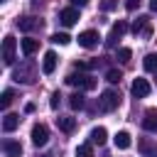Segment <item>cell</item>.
<instances>
[{
	"mask_svg": "<svg viewBox=\"0 0 157 157\" xmlns=\"http://www.w3.org/2000/svg\"><path fill=\"white\" fill-rule=\"evenodd\" d=\"M52 42H54V44H69L71 37H69L66 32H56V34H52Z\"/></svg>",
	"mask_w": 157,
	"mask_h": 157,
	"instance_id": "obj_26",
	"label": "cell"
},
{
	"mask_svg": "<svg viewBox=\"0 0 157 157\" xmlns=\"http://www.w3.org/2000/svg\"><path fill=\"white\" fill-rule=\"evenodd\" d=\"M71 2H74V5H78V7H83V5L88 2V0H71Z\"/></svg>",
	"mask_w": 157,
	"mask_h": 157,
	"instance_id": "obj_31",
	"label": "cell"
},
{
	"mask_svg": "<svg viewBox=\"0 0 157 157\" xmlns=\"http://www.w3.org/2000/svg\"><path fill=\"white\" fill-rule=\"evenodd\" d=\"M2 2H5V0H2Z\"/></svg>",
	"mask_w": 157,
	"mask_h": 157,
	"instance_id": "obj_33",
	"label": "cell"
},
{
	"mask_svg": "<svg viewBox=\"0 0 157 157\" xmlns=\"http://www.w3.org/2000/svg\"><path fill=\"white\" fill-rule=\"evenodd\" d=\"M150 10H155V12H157V0H150Z\"/></svg>",
	"mask_w": 157,
	"mask_h": 157,
	"instance_id": "obj_32",
	"label": "cell"
},
{
	"mask_svg": "<svg viewBox=\"0 0 157 157\" xmlns=\"http://www.w3.org/2000/svg\"><path fill=\"white\" fill-rule=\"evenodd\" d=\"M142 128H145L147 132H157V110H155V108L145 110V118H142Z\"/></svg>",
	"mask_w": 157,
	"mask_h": 157,
	"instance_id": "obj_12",
	"label": "cell"
},
{
	"mask_svg": "<svg viewBox=\"0 0 157 157\" xmlns=\"http://www.w3.org/2000/svg\"><path fill=\"white\" fill-rule=\"evenodd\" d=\"M76 39H78V47H83V49H93V47L98 44V39H101V37H98V32H96V29H86V32H81Z\"/></svg>",
	"mask_w": 157,
	"mask_h": 157,
	"instance_id": "obj_7",
	"label": "cell"
},
{
	"mask_svg": "<svg viewBox=\"0 0 157 157\" xmlns=\"http://www.w3.org/2000/svg\"><path fill=\"white\" fill-rule=\"evenodd\" d=\"M142 66H145V71L157 74V54H147V56H145V61H142Z\"/></svg>",
	"mask_w": 157,
	"mask_h": 157,
	"instance_id": "obj_23",
	"label": "cell"
},
{
	"mask_svg": "<svg viewBox=\"0 0 157 157\" xmlns=\"http://www.w3.org/2000/svg\"><path fill=\"white\" fill-rule=\"evenodd\" d=\"M2 152L7 157H20L22 155V145L17 140H2Z\"/></svg>",
	"mask_w": 157,
	"mask_h": 157,
	"instance_id": "obj_13",
	"label": "cell"
},
{
	"mask_svg": "<svg viewBox=\"0 0 157 157\" xmlns=\"http://www.w3.org/2000/svg\"><path fill=\"white\" fill-rule=\"evenodd\" d=\"M56 128H59L61 132H74L76 118H71V115H59V118H56Z\"/></svg>",
	"mask_w": 157,
	"mask_h": 157,
	"instance_id": "obj_16",
	"label": "cell"
},
{
	"mask_svg": "<svg viewBox=\"0 0 157 157\" xmlns=\"http://www.w3.org/2000/svg\"><path fill=\"white\" fill-rule=\"evenodd\" d=\"M130 56H132V52H130L128 47H120V49H118V61L128 64V61H130Z\"/></svg>",
	"mask_w": 157,
	"mask_h": 157,
	"instance_id": "obj_27",
	"label": "cell"
},
{
	"mask_svg": "<svg viewBox=\"0 0 157 157\" xmlns=\"http://www.w3.org/2000/svg\"><path fill=\"white\" fill-rule=\"evenodd\" d=\"M118 105H120V96H118L113 88H108V91L101 93V98H98V108H101V110L110 113V110H115Z\"/></svg>",
	"mask_w": 157,
	"mask_h": 157,
	"instance_id": "obj_3",
	"label": "cell"
},
{
	"mask_svg": "<svg viewBox=\"0 0 157 157\" xmlns=\"http://www.w3.org/2000/svg\"><path fill=\"white\" fill-rule=\"evenodd\" d=\"M47 140H49V128H47L44 123H37V125L32 128V145H34V147H44Z\"/></svg>",
	"mask_w": 157,
	"mask_h": 157,
	"instance_id": "obj_5",
	"label": "cell"
},
{
	"mask_svg": "<svg viewBox=\"0 0 157 157\" xmlns=\"http://www.w3.org/2000/svg\"><path fill=\"white\" fill-rule=\"evenodd\" d=\"M132 34L137 37V34H142V37H150L152 34V27H150V17H137L135 20V25H132Z\"/></svg>",
	"mask_w": 157,
	"mask_h": 157,
	"instance_id": "obj_10",
	"label": "cell"
},
{
	"mask_svg": "<svg viewBox=\"0 0 157 157\" xmlns=\"http://www.w3.org/2000/svg\"><path fill=\"white\" fill-rule=\"evenodd\" d=\"M59 22H61L64 27L76 25V22H78V10H76V7H64V10L59 12Z\"/></svg>",
	"mask_w": 157,
	"mask_h": 157,
	"instance_id": "obj_9",
	"label": "cell"
},
{
	"mask_svg": "<svg viewBox=\"0 0 157 157\" xmlns=\"http://www.w3.org/2000/svg\"><path fill=\"white\" fill-rule=\"evenodd\" d=\"M12 98H15V93H12L10 88H5V91H2V96H0V108H2V110H5V108H10Z\"/></svg>",
	"mask_w": 157,
	"mask_h": 157,
	"instance_id": "obj_24",
	"label": "cell"
},
{
	"mask_svg": "<svg viewBox=\"0 0 157 157\" xmlns=\"http://www.w3.org/2000/svg\"><path fill=\"white\" fill-rule=\"evenodd\" d=\"M115 5H118V0H103V2H101V10L108 12V10H113Z\"/></svg>",
	"mask_w": 157,
	"mask_h": 157,
	"instance_id": "obj_29",
	"label": "cell"
},
{
	"mask_svg": "<svg viewBox=\"0 0 157 157\" xmlns=\"http://www.w3.org/2000/svg\"><path fill=\"white\" fill-rule=\"evenodd\" d=\"M56 54L54 52H44V59H42V71L44 74H54V69H56Z\"/></svg>",
	"mask_w": 157,
	"mask_h": 157,
	"instance_id": "obj_15",
	"label": "cell"
},
{
	"mask_svg": "<svg viewBox=\"0 0 157 157\" xmlns=\"http://www.w3.org/2000/svg\"><path fill=\"white\" fill-rule=\"evenodd\" d=\"M130 91H132V96H135V98H147V96H150V91H152V86H150V81H147V78H135V81H132V86H130Z\"/></svg>",
	"mask_w": 157,
	"mask_h": 157,
	"instance_id": "obj_8",
	"label": "cell"
},
{
	"mask_svg": "<svg viewBox=\"0 0 157 157\" xmlns=\"http://www.w3.org/2000/svg\"><path fill=\"white\" fill-rule=\"evenodd\" d=\"M105 140H108V132H105L103 125H98V128L91 130V142H93V145H103Z\"/></svg>",
	"mask_w": 157,
	"mask_h": 157,
	"instance_id": "obj_20",
	"label": "cell"
},
{
	"mask_svg": "<svg viewBox=\"0 0 157 157\" xmlns=\"http://www.w3.org/2000/svg\"><path fill=\"white\" fill-rule=\"evenodd\" d=\"M128 32V22L125 20H118V22H113V27H110V34H108V39H105V44L108 47H115V42L123 37Z\"/></svg>",
	"mask_w": 157,
	"mask_h": 157,
	"instance_id": "obj_6",
	"label": "cell"
},
{
	"mask_svg": "<svg viewBox=\"0 0 157 157\" xmlns=\"http://www.w3.org/2000/svg\"><path fill=\"white\" fill-rule=\"evenodd\" d=\"M76 157H93V142H81L76 147Z\"/></svg>",
	"mask_w": 157,
	"mask_h": 157,
	"instance_id": "obj_22",
	"label": "cell"
},
{
	"mask_svg": "<svg viewBox=\"0 0 157 157\" xmlns=\"http://www.w3.org/2000/svg\"><path fill=\"white\" fill-rule=\"evenodd\" d=\"M137 5H140V0H128V2H125V7H128L130 12H132V10L137 7Z\"/></svg>",
	"mask_w": 157,
	"mask_h": 157,
	"instance_id": "obj_30",
	"label": "cell"
},
{
	"mask_svg": "<svg viewBox=\"0 0 157 157\" xmlns=\"http://www.w3.org/2000/svg\"><path fill=\"white\" fill-rule=\"evenodd\" d=\"M37 49H39V39H32V37H25V39H22V52H25V56H32Z\"/></svg>",
	"mask_w": 157,
	"mask_h": 157,
	"instance_id": "obj_19",
	"label": "cell"
},
{
	"mask_svg": "<svg viewBox=\"0 0 157 157\" xmlns=\"http://www.w3.org/2000/svg\"><path fill=\"white\" fill-rule=\"evenodd\" d=\"M120 78H123V74H120L118 69H108V71H105V81H108V83H120Z\"/></svg>",
	"mask_w": 157,
	"mask_h": 157,
	"instance_id": "obj_25",
	"label": "cell"
},
{
	"mask_svg": "<svg viewBox=\"0 0 157 157\" xmlns=\"http://www.w3.org/2000/svg\"><path fill=\"white\" fill-rule=\"evenodd\" d=\"M66 83L69 86H76V88H81V91H91V88H96V78L93 76H88V74H76V71H71L69 76H66Z\"/></svg>",
	"mask_w": 157,
	"mask_h": 157,
	"instance_id": "obj_2",
	"label": "cell"
},
{
	"mask_svg": "<svg viewBox=\"0 0 157 157\" xmlns=\"http://www.w3.org/2000/svg\"><path fill=\"white\" fill-rule=\"evenodd\" d=\"M69 105H71V110H81V108L86 105L83 93H81V91H78V93H71V96H69Z\"/></svg>",
	"mask_w": 157,
	"mask_h": 157,
	"instance_id": "obj_21",
	"label": "cell"
},
{
	"mask_svg": "<svg viewBox=\"0 0 157 157\" xmlns=\"http://www.w3.org/2000/svg\"><path fill=\"white\" fill-rule=\"evenodd\" d=\"M113 142H115V147H118V150H128V147L132 145V140H130V132H128V130H120V132H115Z\"/></svg>",
	"mask_w": 157,
	"mask_h": 157,
	"instance_id": "obj_18",
	"label": "cell"
},
{
	"mask_svg": "<svg viewBox=\"0 0 157 157\" xmlns=\"http://www.w3.org/2000/svg\"><path fill=\"white\" fill-rule=\"evenodd\" d=\"M17 27L22 32H32V29L42 27V20H37V17H22V20H17Z\"/></svg>",
	"mask_w": 157,
	"mask_h": 157,
	"instance_id": "obj_14",
	"label": "cell"
},
{
	"mask_svg": "<svg viewBox=\"0 0 157 157\" xmlns=\"http://www.w3.org/2000/svg\"><path fill=\"white\" fill-rule=\"evenodd\" d=\"M15 49H17V39H15L12 34H7V37L2 39V64H5V66H12V61H15Z\"/></svg>",
	"mask_w": 157,
	"mask_h": 157,
	"instance_id": "obj_4",
	"label": "cell"
},
{
	"mask_svg": "<svg viewBox=\"0 0 157 157\" xmlns=\"http://www.w3.org/2000/svg\"><path fill=\"white\" fill-rule=\"evenodd\" d=\"M137 150L142 152V157H157V142H152L150 137H140Z\"/></svg>",
	"mask_w": 157,
	"mask_h": 157,
	"instance_id": "obj_11",
	"label": "cell"
},
{
	"mask_svg": "<svg viewBox=\"0 0 157 157\" xmlns=\"http://www.w3.org/2000/svg\"><path fill=\"white\" fill-rule=\"evenodd\" d=\"M12 78H15L17 83H34V78H37V66H34V61H22V64L12 71Z\"/></svg>",
	"mask_w": 157,
	"mask_h": 157,
	"instance_id": "obj_1",
	"label": "cell"
},
{
	"mask_svg": "<svg viewBox=\"0 0 157 157\" xmlns=\"http://www.w3.org/2000/svg\"><path fill=\"white\" fill-rule=\"evenodd\" d=\"M20 128V115L17 113H7L5 118H2V130L5 132H12V130H17Z\"/></svg>",
	"mask_w": 157,
	"mask_h": 157,
	"instance_id": "obj_17",
	"label": "cell"
},
{
	"mask_svg": "<svg viewBox=\"0 0 157 157\" xmlns=\"http://www.w3.org/2000/svg\"><path fill=\"white\" fill-rule=\"evenodd\" d=\"M59 103H61V93H59V91H54V93H52V98H49V105L56 110V108H59Z\"/></svg>",
	"mask_w": 157,
	"mask_h": 157,
	"instance_id": "obj_28",
	"label": "cell"
}]
</instances>
